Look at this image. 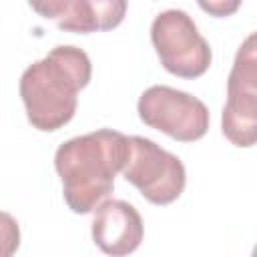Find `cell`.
Listing matches in <instances>:
<instances>
[{"instance_id":"2","label":"cell","mask_w":257,"mask_h":257,"mask_svg":"<svg viewBox=\"0 0 257 257\" xmlns=\"http://www.w3.org/2000/svg\"><path fill=\"white\" fill-rule=\"evenodd\" d=\"M90 76V58L82 48L54 46L20 76V96L28 122L44 133L70 122L78 106V90L88 84Z\"/></svg>"},{"instance_id":"9","label":"cell","mask_w":257,"mask_h":257,"mask_svg":"<svg viewBox=\"0 0 257 257\" xmlns=\"http://www.w3.org/2000/svg\"><path fill=\"white\" fill-rule=\"evenodd\" d=\"M18 245H20L18 221L10 213L0 211V257H12Z\"/></svg>"},{"instance_id":"10","label":"cell","mask_w":257,"mask_h":257,"mask_svg":"<svg viewBox=\"0 0 257 257\" xmlns=\"http://www.w3.org/2000/svg\"><path fill=\"white\" fill-rule=\"evenodd\" d=\"M199 6L205 10V12H211L213 16H229V14H233L239 6H241V2L239 0H231V2H223V0H217V2H199Z\"/></svg>"},{"instance_id":"1","label":"cell","mask_w":257,"mask_h":257,"mask_svg":"<svg viewBox=\"0 0 257 257\" xmlns=\"http://www.w3.org/2000/svg\"><path fill=\"white\" fill-rule=\"evenodd\" d=\"M128 157V137L112 128H98L62 143L54 153V169L62 181V195L74 213L94 211L114 189V177Z\"/></svg>"},{"instance_id":"3","label":"cell","mask_w":257,"mask_h":257,"mask_svg":"<svg viewBox=\"0 0 257 257\" xmlns=\"http://www.w3.org/2000/svg\"><path fill=\"white\" fill-rule=\"evenodd\" d=\"M151 42L165 70L181 78H197L211 66V46L195 20L179 8L163 10L151 24Z\"/></svg>"},{"instance_id":"7","label":"cell","mask_w":257,"mask_h":257,"mask_svg":"<svg viewBox=\"0 0 257 257\" xmlns=\"http://www.w3.org/2000/svg\"><path fill=\"white\" fill-rule=\"evenodd\" d=\"M30 8L50 18L60 30L68 32H96L116 28L126 12L124 0H44L30 2Z\"/></svg>"},{"instance_id":"5","label":"cell","mask_w":257,"mask_h":257,"mask_svg":"<svg viewBox=\"0 0 257 257\" xmlns=\"http://www.w3.org/2000/svg\"><path fill=\"white\" fill-rule=\"evenodd\" d=\"M257 36L251 32L235 54L227 78V102L221 128L235 147H253L257 141Z\"/></svg>"},{"instance_id":"8","label":"cell","mask_w":257,"mask_h":257,"mask_svg":"<svg viewBox=\"0 0 257 257\" xmlns=\"http://www.w3.org/2000/svg\"><path fill=\"white\" fill-rule=\"evenodd\" d=\"M145 235V225L139 211L120 199L102 201L94 209L92 241L110 257H124L139 249Z\"/></svg>"},{"instance_id":"6","label":"cell","mask_w":257,"mask_h":257,"mask_svg":"<svg viewBox=\"0 0 257 257\" xmlns=\"http://www.w3.org/2000/svg\"><path fill=\"white\" fill-rule=\"evenodd\" d=\"M137 110L145 124L181 143L199 141L209 131V110L205 102L173 86H149L141 94Z\"/></svg>"},{"instance_id":"4","label":"cell","mask_w":257,"mask_h":257,"mask_svg":"<svg viewBox=\"0 0 257 257\" xmlns=\"http://www.w3.org/2000/svg\"><path fill=\"white\" fill-rule=\"evenodd\" d=\"M120 173L153 205L177 201L187 183L181 159L145 137H128V157Z\"/></svg>"}]
</instances>
